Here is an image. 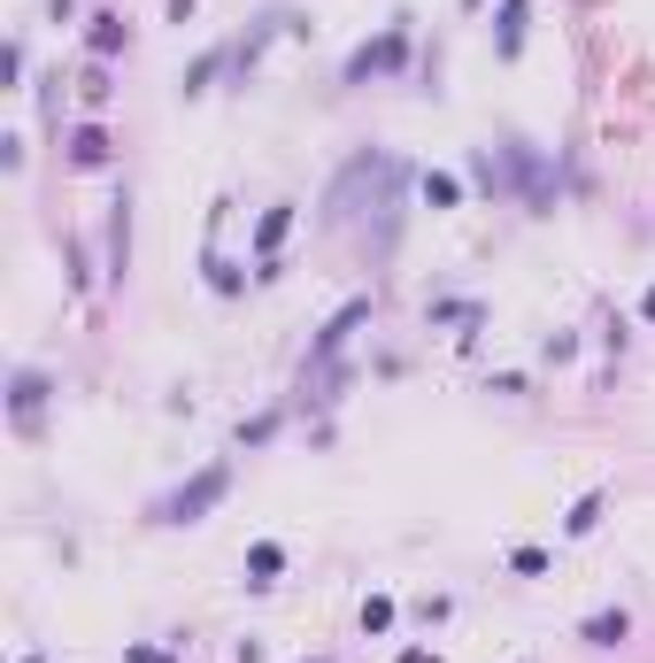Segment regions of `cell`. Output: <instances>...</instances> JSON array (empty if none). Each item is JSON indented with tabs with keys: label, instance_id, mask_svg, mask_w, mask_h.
Wrapping results in <instances>:
<instances>
[{
	"label": "cell",
	"instance_id": "1",
	"mask_svg": "<svg viewBox=\"0 0 655 663\" xmlns=\"http://www.w3.org/2000/svg\"><path fill=\"white\" fill-rule=\"evenodd\" d=\"M401 186H408V171H401V162L393 154H355L348 162V171L332 178V193H324V224H348V216H363V201L393 224V209H401Z\"/></svg>",
	"mask_w": 655,
	"mask_h": 663
},
{
	"label": "cell",
	"instance_id": "2",
	"mask_svg": "<svg viewBox=\"0 0 655 663\" xmlns=\"http://www.w3.org/2000/svg\"><path fill=\"white\" fill-rule=\"evenodd\" d=\"M363 324H370V293H355L332 324L316 332V348H308V363H301V393H308V401H340V386H348V363H340V355H348V340H355Z\"/></svg>",
	"mask_w": 655,
	"mask_h": 663
},
{
	"label": "cell",
	"instance_id": "3",
	"mask_svg": "<svg viewBox=\"0 0 655 663\" xmlns=\"http://www.w3.org/2000/svg\"><path fill=\"white\" fill-rule=\"evenodd\" d=\"M224 493H231V463H209V471H193L186 486H171V493H162V502L147 510L154 525H201L216 502H224Z\"/></svg>",
	"mask_w": 655,
	"mask_h": 663
},
{
	"label": "cell",
	"instance_id": "4",
	"mask_svg": "<svg viewBox=\"0 0 655 663\" xmlns=\"http://www.w3.org/2000/svg\"><path fill=\"white\" fill-rule=\"evenodd\" d=\"M393 70H408V16H393L378 39H363V47L348 54L340 86H370V77H393Z\"/></svg>",
	"mask_w": 655,
	"mask_h": 663
},
{
	"label": "cell",
	"instance_id": "5",
	"mask_svg": "<svg viewBox=\"0 0 655 663\" xmlns=\"http://www.w3.org/2000/svg\"><path fill=\"white\" fill-rule=\"evenodd\" d=\"M293 224H301V201H270L255 216V278H278V247H286Z\"/></svg>",
	"mask_w": 655,
	"mask_h": 663
},
{
	"label": "cell",
	"instance_id": "6",
	"mask_svg": "<svg viewBox=\"0 0 655 663\" xmlns=\"http://www.w3.org/2000/svg\"><path fill=\"white\" fill-rule=\"evenodd\" d=\"M39 417H47V371H16L9 378V425L24 440H39Z\"/></svg>",
	"mask_w": 655,
	"mask_h": 663
},
{
	"label": "cell",
	"instance_id": "7",
	"mask_svg": "<svg viewBox=\"0 0 655 663\" xmlns=\"http://www.w3.org/2000/svg\"><path fill=\"white\" fill-rule=\"evenodd\" d=\"M525 24H532V0H502V9H494V54L502 62L525 54Z\"/></svg>",
	"mask_w": 655,
	"mask_h": 663
},
{
	"label": "cell",
	"instance_id": "8",
	"mask_svg": "<svg viewBox=\"0 0 655 663\" xmlns=\"http://www.w3.org/2000/svg\"><path fill=\"white\" fill-rule=\"evenodd\" d=\"M124 47H131V24H124L116 9H101V16L86 24V54H93V62H116Z\"/></svg>",
	"mask_w": 655,
	"mask_h": 663
},
{
	"label": "cell",
	"instance_id": "9",
	"mask_svg": "<svg viewBox=\"0 0 655 663\" xmlns=\"http://www.w3.org/2000/svg\"><path fill=\"white\" fill-rule=\"evenodd\" d=\"M579 640H587V648H625V640H632V610H617V602L594 610V617L579 625Z\"/></svg>",
	"mask_w": 655,
	"mask_h": 663
},
{
	"label": "cell",
	"instance_id": "10",
	"mask_svg": "<svg viewBox=\"0 0 655 663\" xmlns=\"http://www.w3.org/2000/svg\"><path fill=\"white\" fill-rule=\"evenodd\" d=\"M62 147H70V171H109V132L101 124H77Z\"/></svg>",
	"mask_w": 655,
	"mask_h": 663
},
{
	"label": "cell",
	"instance_id": "11",
	"mask_svg": "<svg viewBox=\"0 0 655 663\" xmlns=\"http://www.w3.org/2000/svg\"><path fill=\"white\" fill-rule=\"evenodd\" d=\"M278 571H286V548H278V540H255V548H248V587H255V595L278 587Z\"/></svg>",
	"mask_w": 655,
	"mask_h": 663
},
{
	"label": "cell",
	"instance_id": "12",
	"mask_svg": "<svg viewBox=\"0 0 655 663\" xmlns=\"http://www.w3.org/2000/svg\"><path fill=\"white\" fill-rule=\"evenodd\" d=\"M216 70H231V47H216V54H201V62H193V70H186V77H178V93H186V101H201V93H209V77H216Z\"/></svg>",
	"mask_w": 655,
	"mask_h": 663
},
{
	"label": "cell",
	"instance_id": "13",
	"mask_svg": "<svg viewBox=\"0 0 655 663\" xmlns=\"http://www.w3.org/2000/svg\"><path fill=\"white\" fill-rule=\"evenodd\" d=\"M602 502H609L602 486H594V493H579V502H570V517H563V533H570V540H587V533L602 525Z\"/></svg>",
	"mask_w": 655,
	"mask_h": 663
},
{
	"label": "cell",
	"instance_id": "14",
	"mask_svg": "<svg viewBox=\"0 0 655 663\" xmlns=\"http://www.w3.org/2000/svg\"><path fill=\"white\" fill-rule=\"evenodd\" d=\"M109 62H86V77H77V101H86V109H109Z\"/></svg>",
	"mask_w": 655,
	"mask_h": 663
},
{
	"label": "cell",
	"instance_id": "15",
	"mask_svg": "<svg viewBox=\"0 0 655 663\" xmlns=\"http://www.w3.org/2000/svg\"><path fill=\"white\" fill-rule=\"evenodd\" d=\"M417 193H425L432 209H455V201H463V178H448V171H425V178H417Z\"/></svg>",
	"mask_w": 655,
	"mask_h": 663
},
{
	"label": "cell",
	"instance_id": "16",
	"mask_svg": "<svg viewBox=\"0 0 655 663\" xmlns=\"http://www.w3.org/2000/svg\"><path fill=\"white\" fill-rule=\"evenodd\" d=\"M509 571L517 578H547V548H509Z\"/></svg>",
	"mask_w": 655,
	"mask_h": 663
},
{
	"label": "cell",
	"instance_id": "17",
	"mask_svg": "<svg viewBox=\"0 0 655 663\" xmlns=\"http://www.w3.org/2000/svg\"><path fill=\"white\" fill-rule=\"evenodd\" d=\"M363 633H393V595H370L363 602Z\"/></svg>",
	"mask_w": 655,
	"mask_h": 663
},
{
	"label": "cell",
	"instance_id": "18",
	"mask_svg": "<svg viewBox=\"0 0 655 663\" xmlns=\"http://www.w3.org/2000/svg\"><path fill=\"white\" fill-rule=\"evenodd\" d=\"M278 433V409H270V417H248V425H239V448H263Z\"/></svg>",
	"mask_w": 655,
	"mask_h": 663
},
{
	"label": "cell",
	"instance_id": "19",
	"mask_svg": "<svg viewBox=\"0 0 655 663\" xmlns=\"http://www.w3.org/2000/svg\"><path fill=\"white\" fill-rule=\"evenodd\" d=\"M209 286H216V293H239V271L216 255V247H209Z\"/></svg>",
	"mask_w": 655,
	"mask_h": 663
},
{
	"label": "cell",
	"instance_id": "20",
	"mask_svg": "<svg viewBox=\"0 0 655 663\" xmlns=\"http://www.w3.org/2000/svg\"><path fill=\"white\" fill-rule=\"evenodd\" d=\"M579 355V332H547V363H570Z\"/></svg>",
	"mask_w": 655,
	"mask_h": 663
},
{
	"label": "cell",
	"instance_id": "21",
	"mask_svg": "<svg viewBox=\"0 0 655 663\" xmlns=\"http://www.w3.org/2000/svg\"><path fill=\"white\" fill-rule=\"evenodd\" d=\"M124 663H178V648H124Z\"/></svg>",
	"mask_w": 655,
	"mask_h": 663
},
{
	"label": "cell",
	"instance_id": "22",
	"mask_svg": "<svg viewBox=\"0 0 655 663\" xmlns=\"http://www.w3.org/2000/svg\"><path fill=\"white\" fill-rule=\"evenodd\" d=\"M193 9H201V0H171V24H193Z\"/></svg>",
	"mask_w": 655,
	"mask_h": 663
},
{
	"label": "cell",
	"instance_id": "23",
	"mask_svg": "<svg viewBox=\"0 0 655 663\" xmlns=\"http://www.w3.org/2000/svg\"><path fill=\"white\" fill-rule=\"evenodd\" d=\"M47 9H54V24H70V9H77V0H47Z\"/></svg>",
	"mask_w": 655,
	"mask_h": 663
},
{
	"label": "cell",
	"instance_id": "24",
	"mask_svg": "<svg viewBox=\"0 0 655 663\" xmlns=\"http://www.w3.org/2000/svg\"><path fill=\"white\" fill-rule=\"evenodd\" d=\"M401 663H432V648H401Z\"/></svg>",
	"mask_w": 655,
	"mask_h": 663
},
{
	"label": "cell",
	"instance_id": "25",
	"mask_svg": "<svg viewBox=\"0 0 655 663\" xmlns=\"http://www.w3.org/2000/svg\"><path fill=\"white\" fill-rule=\"evenodd\" d=\"M640 316H647V324H655V286H647V293H640Z\"/></svg>",
	"mask_w": 655,
	"mask_h": 663
},
{
	"label": "cell",
	"instance_id": "26",
	"mask_svg": "<svg viewBox=\"0 0 655 663\" xmlns=\"http://www.w3.org/2000/svg\"><path fill=\"white\" fill-rule=\"evenodd\" d=\"M478 9H486V0H463V16H478Z\"/></svg>",
	"mask_w": 655,
	"mask_h": 663
},
{
	"label": "cell",
	"instance_id": "27",
	"mask_svg": "<svg viewBox=\"0 0 655 663\" xmlns=\"http://www.w3.org/2000/svg\"><path fill=\"white\" fill-rule=\"evenodd\" d=\"M24 663H47V655H24Z\"/></svg>",
	"mask_w": 655,
	"mask_h": 663
},
{
	"label": "cell",
	"instance_id": "28",
	"mask_svg": "<svg viewBox=\"0 0 655 663\" xmlns=\"http://www.w3.org/2000/svg\"><path fill=\"white\" fill-rule=\"evenodd\" d=\"M316 663H332V655H316Z\"/></svg>",
	"mask_w": 655,
	"mask_h": 663
}]
</instances>
